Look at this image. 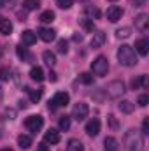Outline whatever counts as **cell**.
<instances>
[{
  "instance_id": "cell-1",
  "label": "cell",
  "mask_w": 149,
  "mask_h": 151,
  "mask_svg": "<svg viewBox=\"0 0 149 151\" xmlns=\"http://www.w3.org/2000/svg\"><path fill=\"white\" fill-rule=\"evenodd\" d=\"M123 144L128 151H142L144 146V134L135 130V128H130L125 137H123Z\"/></svg>"
},
{
  "instance_id": "cell-2",
  "label": "cell",
  "mask_w": 149,
  "mask_h": 151,
  "mask_svg": "<svg viewBox=\"0 0 149 151\" xmlns=\"http://www.w3.org/2000/svg\"><path fill=\"white\" fill-rule=\"evenodd\" d=\"M117 62L121 63V65H125V67H133V65H137V55H135V49L132 47V46H128V44H123L119 49H117Z\"/></svg>"
},
{
  "instance_id": "cell-3",
  "label": "cell",
  "mask_w": 149,
  "mask_h": 151,
  "mask_svg": "<svg viewBox=\"0 0 149 151\" xmlns=\"http://www.w3.org/2000/svg\"><path fill=\"white\" fill-rule=\"evenodd\" d=\"M91 72L95 76H98V77L107 76V72H109V60H107V56H104V55L97 56L93 60V63H91Z\"/></svg>"
},
{
  "instance_id": "cell-4",
  "label": "cell",
  "mask_w": 149,
  "mask_h": 151,
  "mask_svg": "<svg viewBox=\"0 0 149 151\" xmlns=\"http://www.w3.org/2000/svg\"><path fill=\"white\" fill-rule=\"evenodd\" d=\"M125 91H126V90H125V83H123V81H112V83L107 84V88H105V93H107L111 99H119Z\"/></svg>"
},
{
  "instance_id": "cell-5",
  "label": "cell",
  "mask_w": 149,
  "mask_h": 151,
  "mask_svg": "<svg viewBox=\"0 0 149 151\" xmlns=\"http://www.w3.org/2000/svg\"><path fill=\"white\" fill-rule=\"evenodd\" d=\"M69 100H70L69 93H65V91H58V93L53 97V100H49V111H54L56 107H65V106L69 104Z\"/></svg>"
},
{
  "instance_id": "cell-6",
  "label": "cell",
  "mask_w": 149,
  "mask_h": 151,
  "mask_svg": "<svg viewBox=\"0 0 149 151\" xmlns=\"http://www.w3.org/2000/svg\"><path fill=\"white\" fill-rule=\"evenodd\" d=\"M25 127L32 132V134H37L40 132V128L44 127V118L42 116H28L27 119H25Z\"/></svg>"
},
{
  "instance_id": "cell-7",
  "label": "cell",
  "mask_w": 149,
  "mask_h": 151,
  "mask_svg": "<svg viewBox=\"0 0 149 151\" xmlns=\"http://www.w3.org/2000/svg\"><path fill=\"white\" fill-rule=\"evenodd\" d=\"M90 113V107H88V104H84V102H79V104H75L74 109H72V118L77 119V121H82L86 116Z\"/></svg>"
},
{
  "instance_id": "cell-8",
  "label": "cell",
  "mask_w": 149,
  "mask_h": 151,
  "mask_svg": "<svg viewBox=\"0 0 149 151\" xmlns=\"http://www.w3.org/2000/svg\"><path fill=\"white\" fill-rule=\"evenodd\" d=\"M86 134H88L90 137H97V135L100 134V119H97V118L90 119V121L86 123Z\"/></svg>"
},
{
  "instance_id": "cell-9",
  "label": "cell",
  "mask_w": 149,
  "mask_h": 151,
  "mask_svg": "<svg viewBox=\"0 0 149 151\" xmlns=\"http://www.w3.org/2000/svg\"><path fill=\"white\" fill-rule=\"evenodd\" d=\"M121 16H123V9H121L119 5H111V7L107 9V19H109L111 23H117V21L121 19Z\"/></svg>"
},
{
  "instance_id": "cell-10",
  "label": "cell",
  "mask_w": 149,
  "mask_h": 151,
  "mask_svg": "<svg viewBox=\"0 0 149 151\" xmlns=\"http://www.w3.org/2000/svg\"><path fill=\"white\" fill-rule=\"evenodd\" d=\"M44 142L46 144H58L60 142V132L56 128H49L44 135Z\"/></svg>"
},
{
  "instance_id": "cell-11",
  "label": "cell",
  "mask_w": 149,
  "mask_h": 151,
  "mask_svg": "<svg viewBox=\"0 0 149 151\" xmlns=\"http://www.w3.org/2000/svg\"><path fill=\"white\" fill-rule=\"evenodd\" d=\"M148 25H149V16L148 14H139L137 18H135V28L137 30H140V32H146L148 30Z\"/></svg>"
},
{
  "instance_id": "cell-12",
  "label": "cell",
  "mask_w": 149,
  "mask_h": 151,
  "mask_svg": "<svg viewBox=\"0 0 149 151\" xmlns=\"http://www.w3.org/2000/svg\"><path fill=\"white\" fill-rule=\"evenodd\" d=\"M104 42H105V34H104V32H95L93 37H91V40H90V46H91L93 49H97V47H102Z\"/></svg>"
},
{
  "instance_id": "cell-13",
  "label": "cell",
  "mask_w": 149,
  "mask_h": 151,
  "mask_svg": "<svg viewBox=\"0 0 149 151\" xmlns=\"http://www.w3.org/2000/svg\"><path fill=\"white\" fill-rule=\"evenodd\" d=\"M135 51L140 55V56H146L149 53V40L148 39H139L135 42Z\"/></svg>"
},
{
  "instance_id": "cell-14",
  "label": "cell",
  "mask_w": 149,
  "mask_h": 151,
  "mask_svg": "<svg viewBox=\"0 0 149 151\" xmlns=\"http://www.w3.org/2000/svg\"><path fill=\"white\" fill-rule=\"evenodd\" d=\"M39 37L42 39L44 42H51V40L56 39V32L53 28H40L39 30Z\"/></svg>"
},
{
  "instance_id": "cell-15",
  "label": "cell",
  "mask_w": 149,
  "mask_h": 151,
  "mask_svg": "<svg viewBox=\"0 0 149 151\" xmlns=\"http://www.w3.org/2000/svg\"><path fill=\"white\" fill-rule=\"evenodd\" d=\"M21 42H23L25 46L35 44V42H37V34H34L32 30H25V32L21 34Z\"/></svg>"
},
{
  "instance_id": "cell-16",
  "label": "cell",
  "mask_w": 149,
  "mask_h": 151,
  "mask_svg": "<svg viewBox=\"0 0 149 151\" xmlns=\"http://www.w3.org/2000/svg\"><path fill=\"white\" fill-rule=\"evenodd\" d=\"M11 32H12V23H11L7 18L0 16V34H2V35H9Z\"/></svg>"
},
{
  "instance_id": "cell-17",
  "label": "cell",
  "mask_w": 149,
  "mask_h": 151,
  "mask_svg": "<svg viewBox=\"0 0 149 151\" xmlns=\"http://www.w3.org/2000/svg\"><path fill=\"white\" fill-rule=\"evenodd\" d=\"M18 146H19L21 150H28V148L32 146V137H30V135L21 134V135L18 137Z\"/></svg>"
},
{
  "instance_id": "cell-18",
  "label": "cell",
  "mask_w": 149,
  "mask_h": 151,
  "mask_svg": "<svg viewBox=\"0 0 149 151\" xmlns=\"http://www.w3.org/2000/svg\"><path fill=\"white\" fill-rule=\"evenodd\" d=\"M119 111L121 113H125V114H130V113H133V109H135V104L133 102H130V100H123V102H119Z\"/></svg>"
},
{
  "instance_id": "cell-19",
  "label": "cell",
  "mask_w": 149,
  "mask_h": 151,
  "mask_svg": "<svg viewBox=\"0 0 149 151\" xmlns=\"http://www.w3.org/2000/svg\"><path fill=\"white\" fill-rule=\"evenodd\" d=\"M67 151H84V146L79 139H70L67 142Z\"/></svg>"
},
{
  "instance_id": "cell-20",
  "label": "cell",
  "mask_w": 149,
  "mask_h": 151,
  "mask_svg": "<svg viewBox=\"0 0 149 151\" xmlns=\"http://www.w3.org/2000/svg\"><path fill=\"white\" fill-rule=\"evenodd\" d=\"M42 58H44L46 65H49V67H54V65H56V56H54V53L44 51V53H42Z\"/></svg>"
},
{
  "instance_id": "cell-21",
  "label": "cell",
  "mask_w": 149,
  "mask_h": 151,
  "mask_svg": "<svg viewBox=\"0 0 149 151\" xmlns=\"http://www.w3.org/2000/svg\"><path fill=\"white\" fill-rule=\"evenodd\" d=\"M142 86H148V76H139L137 79L132 81V88H133V90H139V88H142Z\"/></svg>"
},
{
  "instance_id": "cell-22",
  "label": "cell",
  "mask_w": 149,
  "mask_h": 151,
  "mask_svg": "<svg viewBox=\"0 0 149 151\" xmlns=\"http://www.w3.org/2000/svg\"><path fill=\"white\" fill-rule=\"evenodd\" d=\"M104 148H105V151H117V141L114 137H105Z\"/></svg>"
},
{
  "instance_id": "cell-23",
  "label": "cell",
  "mask_w": 149,
  "mask_h": 151,
  "mask_svg": "<svg viewBox=\"0 0 149 151\" xmlns=\"http://www.w3.org/2000/svg\"><path fill=\"white\" fill-rule=\"evenodd\" d=\"M30 77H32L34 81L40 83V81L44 79V70H42L40 67H32V70H30Z\"/></svg>"
},
{
  "instance_id": "cell-24",
  "label": "cell",
  "mask_w": 149,
  "mask_h": 151,
  "mask_svg": "<svg viewBox=\"0 0 149 151\" xmlns=\"http://www.w3.org/2000/svg\"><path fill=\"white\" fill-rule=\"evenodd\" d=\"M27 91H28V95H30V100L34 102V104H37L39 100L42 99V90L39 88V90H30V88H25Z\"/></svg>"
},
{
  "instance_id": "cell-25",
  "label": "cell",
  "mask_w": 149,
  "mask_h": 151,
  "mask_svg": "<svg viewBox=\"0 0 149 151\" xmlns=\"http://www.w3.org/2000/svg\"><path fill=\"white\" fill-rule=\"evenodd\" d=\"M39 5H40L39 0H23V9H27V11H35V9H39Z\"/></svg>"
},
{
  "instance_id": "cell-26",
  "label": "cell",
  "mask_w": 149,
  "mask_h": 151,
  "mask_svg": "<svg viewBox=\"0 0 149 151\" xmlns=\"http://www.w3.org/2000/svg\"><path fill=\"white\" fill-rule=\"evenodd\" d=\"M39 19H40L42 23H53V21H54V12H53V11H44Z\"/></svg>"
},
{
  "instance_id": "cell-27",
  "label": "cell",
  "mask_w": 149,
  "mask_h": 151,
  "mask_svg": "<svg viewBox=\"0 0 149 151\" xmlns=\"http://www.w3.org/2000/svg\"><path fill=\"white\" fill-rule=\"evenodd\" d=\"M81 27H82L86 32H93V30H95V23H93V19H90V18H82V19H81Z\"/></svg>"
},
{
  "instance_id": "cell-28",
  "label": "cell",
  "mask_w": 149,
  "mask_h": 151,
  "mask_svg": "<svg viewBox=\"0 0 149 151\" xmlns=\"http://www.w3.org/2000/svg\"><path fill=\"white\" fill-rule=\"evenodd\" d=\"M130 32H132V28H130V27L117 28V30H116V37H117V39H126V37H130Z\"/></svg>"
},
{
  "instance_id": "cell-29",
  "label": "cell",
  "mask_w": 149,
  "mask_h": 151,
  "mask_svg": "<svg viewBox=\"0 0 149 151\" xmlns=\"http://www.w3.org/2000/svg\"><path fill=\"white\" fill-rule=\"evenodd\" d=\"M84 11H86V14L90 16V19H93V18H95V19H98V18H100V11H98L97 7H91V5H88Z\"/></svg>"
},
{
  "instance_id": "cell-30",
  "label": "cell",
  "mask_w": 149,
  "mask_h": 151,
  "mask_svg": "<svg viewBox=\"0 0 149 151\" xmlns=\"http://www.w3.org/2000/svg\"><path fill=\"white\" fill-rule=\"evenodd\" d=\"M16 53H18V56H19L21 60H30V53H28V49H27V47L18 46V47H16Z\"/></svg>"
},
{
  "instance_id": "cell-31",
  "label": "cell",
  "mask_w": 149,
  "mask_h": 151,
  "mask_svg": "<svg viewBox=\"0 0 149 151\" xmlns=\"http://www.w3.org/2000/svg\"><path fill=\"white\" fill-rule=\"evenodd\" d=\"M58 127H60V130H69L70 128V118L69 116H62L60 121H58Z\"/></svg>"
},
{
  "instance_id": "cell-32",
  "label": "cell",
  "mask_w": 149,
  "mask_h": 151,
  "mask_svg": "<svg viewBox=\"0 0 149 151\" xmlns=\"http://www.w3.org/2000/svg\"><path fill=\"white\" fill-rule=\"evenodd\" d=\"M11 79V69L9 67H2L0 69V81H9Z\"/></svg>"
},
{
  "instance_id": "cell-33",
  "label": "cell",
  "mask_w": 149,
  "mask_h": 151,
  "mask_svg": "<svg viewBox=\"0 0 149 151\" xmlns=\"http://www.w3.org/2000/svg\"><path fill=\"white\" fill-rule=\"evenodd\" d=\"M79 79H81V83H84V84H91V83H93V76L90 74V72H82V74L79 76Z\"/></svg>"
},
{
  "instance_id": "cell-34",
  "label": "cell",
  "mask_w": 149,
  "mask_h": 151,
  "mask_svg": "<svg viewBox=\"0 0 149 151\" xmlns=\"http://www.w3.org/2000/svg\"><path fill=\"white\" fill-rule=\"evenodd\" d=\"M56 5L60 9H70L72 7V0H56Z\"/></svg>"
},
{
  "instance_id": "cell-35",
  "label": "cell",
  "mask_w": 149,
  "mask_h": 151,
  "mask_svg": "<svg viewBox=\"0 0 149 151\" xmlns=\"http://www.w3.org/2000/svg\"><path fill=\"white\" fill-rule=\"evenodd\" d=\"M58 51H60L62 55H65V53L69 51V47H67V40H65V39L58 40Z\"/></svg>"
},
{
  "instance_id": "cell-36",
  "label": "cell",
  "mask_w": 149,
  "mask_h": 151,
  "mask_svg": "<svg viewBox=\"0 0 149 151\" xmlns=\"http://www.w3.org/2000/svg\"><path fill=\"white\" fill-rule=\"evenodd\" d=\"M16 118V111L14 109H5L4 111V119H14Z\"/></svg>"
},
{
  "instance_id": "cell-37",
  "label": "cell",
  "mask_w": 149,
  "mask_h": 151,
  "mask_svg": "<svg viewBox=\"0 0 149 151\" xmlns=\"http://www.w3.org/2000/svg\"><path fill=\"white\" fill-rule=\"evenodd\" d=\"M137 104H139L140 107H146V106L149 104V97H148V95H140V97H139V100H137Z\"/></svg>"
},
{
  "instance_id": "cell-38",
  "label": "cell",
  "mask_w": 149,
  "mask_h": 151,
  "mask_svg": "<svg viewBox=\"0 0 149 151\" xmlns=\"http://www.w3.org/2000/svg\"><path fill=\"white\" fill-rule=\"evenodd\" d=\"M142 134L144 135L149 134V118H144V121H142Z\"/></svg>"
},
{
  "instance_id": "cell-39",
  "label": "cell",
  "mask_w": 149,
  "mask_h": 151,
  "mask_svg": "<svg viewBox=\"0 0 149 151\" xmlns=\"http://www.w3.org/2000/svg\"><path fill=\"white\" fill-rule=\"evenodd\" d=\"M109 121H111L112 128H117V121H116V118H114V116H109Z\"/></svg>"
},
{
  "instance_id": "cell-40",
  "label": "cell",
  "mask_w": 149,
  "mask_h": 151,
  "mask_svg": "<svg viewBox=\"0 0 149 151\" xmlns=\"http://www.w3.org/2000/svg\"><path fill=\"white\" fill-rule=\"evenodd\" d=\"M37 151H47V144H46V142H40L39 148H37Z\"/></svg>"
},
{
  "instance_id": "cell-41",
  "label": "cell",
  "mask_w": 149,
  "mask_h": 151,
  "mask_svg": "<svg viewBox=\"0 0 149 151\" xmlns=\"http://www.w3.org/2000/svg\"><path fill=\"white\" fill-rule=\"evenodd\" d=\"M56 79H58V77H56V74H54V72H49V81H53V83H54Z\"/></svg>"
},
{
  "instance_id": "cell-42",
  "label": "cell",
  "mask_w": 149,
  "mask_h": 151,
  "mask_svg": "<svg viewBox=\"0 0 149 151\" xmlns=\"http://www.w3.org/2000/svg\"><path fill=\"white\" fill-rule=\"evenodd\" d=\"M146 0H133V4H135V7H140L142 4H144Z\"/></svg>"
},
{
  "instance_id": "cell-43",
  "label": "cell",
  "mask_w": 149,
  "mask_h": 151,
  "mask_svg": "<svg viewBox=\"0 0 149 151\" xmlns=\"http://www.w3.org/2000/svg\"><path fill=\"white\" fill-rule=\"evenodd\" d=\"M74 40H77V42H81V40H82V35H77V34H75V35H74Z\"/></svg>"
},
{
  "instance_id": "cell-44",
  "label": "cell",
  "mask_w": 149,
  "mask_h": 151,
  "mask_svg": "<svg viewBox=\"0 0 149 151\" xmlns=\"http://www.w3.org/2000/svg\"><path fill=\"white\" fill-rule=\"evenodd\" d=\"M4 5H5V0H0V9H2Z\"/></svg>"
},
{
  "instance_id": "cell-45",
  "label": "cell",
  "mask_w": 149,
  "mask_h": 151,
  "mask_svg": "<svg viewBox=\"0 0 149 151\" xmlns=\"http://www.w3.org/2000/svg\"><path fill=\"white\" fill-rule=\"evenodd\" d=\"M2 151H12V150H9V148H5V150H2Z\"/></svg>"
},
{
  "instance_id": "cell-46",
  "label": "cell",
  "mask_w": 149,
  "mask_h": 151,
  "mask_svg": "<svg viewBox=\"0 0 149 151\" xmlns=\"http://www.w3.org/2000/svg\"><path fill=\"white\" fill-rule=\"evenodd\" d=\"M0 56H2V49H0Z\"/></svg>"
},
{
  "instance_id": "cell-47",
  "label": "cell",
  "mask_w": 149,
  "mask_h": 151,
  "mask_svg": "<svg viewBox=\"0 0 149 151\" xmlns=\"http://www.w3.org/2000/svg\"><path fill=\"white\" fill-rule=\"evenodd\" d=\"M109 2H116V0H109Z\"/></svg>"
},
{
  "instance_id": "cell-48",
  "label": "cell",
  "mask_w": 149,
  "mask_h": 151,
  "mask_svg": "<svg viewBox=\"0 0 149 151\" xmlns=\"http://www.w3.org/2000/svg\"><path fill=\"white\" fill-rule=\"evenodd\" d=\"M0 135H2V134H0Z\"/></svg>"
}]
</instances>
